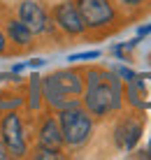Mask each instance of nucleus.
<instances>
[{
	"label": "nucleus",
	"instance_id": "obj_10",
	"mask_svg": "<svg viewBox=\"0 0 151 160\" xmlns=\"http://www.w3.org/2000/svg\"><path fill=\"white\" fill-rule=\"evenodd\" d=\"M19 19L28 26V30L33 35H40V32H47L51 28L49 23V14L44 12V7L35 0H23L19 5Z\"/></svg>",
	"mask_w": 151,
	"mask_h": 160
},
{
	"label": "nucleus",
	"instance_id": "obj_11",
	"mask_svg": "<svg viewBox=\"0 0 151 160\" xmlns=\"http://www.w3.org/2000/svg\"><path fill=\"white\" fill-rule=\"evenodd\" d=\"M37 144L42 148H51V151H60L65 146L63 142V132H60L58 118L56 116H47L40 125V132H37Z\"/></svg>",
	"mask_w": 151,
	"mask_h": 160
},
{
	"label": "nucleus",
	"instance_id": "obj_17",
	"mask_svg": "<svg viewBox=\"0 0 151 160\" xmlns=\"http://www.w3.org/2000/svg\"><path fill=\"white\" fill-rule=\"evenodd\" d=\"M93 58H100V51H84V53H72L68 58L70 63H77V60H93Z\"/></svg>",
	"mask_w": 151,
	"mask_h": 160
},
{
	"label": "nucleus",
	"instance_id": "obj_14",
	"mask_svg": "<svg viewBox=\"0 0 151 160\" xmlns=\"http://www.w3.org/2000/svg\"><path fill=\"white\" fill-rule=\"evenodd\" d=\"M33 158H37V160H56V158H60V151H51V148H37L35 153H33Z\"/></svg>",
	"mask_w": 151,
	"mask_h": 160
},
{
	"label": "nucleus",
	"instance_id": "obj_3",
	"mask_svg": "<svg viewBox=\"0 0 151 160\" xmlns=\"http://www.w3.org/2000/svg\"><path fill=\"white\" fill-rule=\"evenodd\" d=\"M58 125L60 132H63V142L65 146L72 148H79L84 146L93 135V116L86 112V109L79 107H68V109H60L58 112Z\"/></svg>",
	"mask_w": 151,
	"mask_h": 160
},
{
	"label": "nucleus",
	"instance_id": "obj_6",
	"mask_svg": "<svg viewBox=\"0 0 151 160\" xmlns=\"http://www.w3.org/2000/svg\"><path fill=\"white\" fill-rule=\"evenodd\" d=\"M77 9H79L86 28H93V30L107 28L119 16L112 0H77Z\"/></svg>",
	"mask_w": 151,
	"mask_h": 160
},
{
	"label": "nucleus",
	"instance_id": "obj_16",
	"mask_svg": "<svg viewBox=\"0 0 151 160\" xmlns=\"http://www.w3.org/2000/svg\"><path fill=\"white\" fill-rule=\"evenodd\" d=\"M116 2L123 9H142V7H147L149 0H116Z\"/></svg>",
	"mask_w": 151,
	"mask_h": 160
},
{
	"label": "nucleus",
	"instance_id": "obj_2",
	"mask_svg": "<svg viewBox=\"0 0 151 160\" xmlns=\"http://www.w3.org/2000/svg\"><path fill=\"white\" fill-rule=\"evenodd\" d=\"M81 93H84V74L77 70H58V72L42 79V100L54 112L79 107L81 102L77 100V95H81Z\"/></svg>",
	"mask_w": 151,
	"mask_h": 160
},
{
	"label": "nucleus",
	"instance_id": "obj_20",
	"mask_svg": "<svg viewBox=\"0 0 151 160\" xmlns=\"http://www.w3.org/2000/svg\"><path fill=\"white\" fill-rule=\"evenodd\" d=\"M5 51H7V37H5V32L0 30V56H3Z\"/></svg>",
	"mask_w": 151,
	"mask_h": 160
},
{
	"label": "nucleus",
	"instance_id": "obj_12",
	"mask_svg": "<svg viewBox=\"0 0 151 160\" xmlns=\"http://www.w3.org/2000/svg\"><path fill=\"white\" fill-rule=\"evenodd\" d=\"M7 37L16 44V47H28V44L33 42V32L28 30V26L21 19L7 21Z\"/></svg>",
	"mask_w": 151,
	"mask_h": 160
},
{
	"label": "nucleus",
	"instance_id": "obj_13",
	"mask_svg": "<svg viewBox=\"0 0 151 160\" xmlns=\"http://www.w3.org/2000/svg\"><path fill=\"white\" fill-rule=\"evenodd\" d=\"M26 102H28V109L37 112L42 107V77L33 74L26 84Z\"/></svg>",
	"mask_w": 151,
	"mask_h": 160
},
{
	"label": "nucleus",
	"instance_id": "obj_9",
	"mask_svg": "<svg viewBox=\"0 0 151 160\" xmlns=\"http://www.w3.org/2000/svg\"><path fill=\"white\" fill-rule=\"evenodd\" d=\"M54 23L70 37H79L88 30L79 9H77V2H72V0H65V2L54 7Z\"/></svg>",
	"mask_w": 151,
	"mask_h": 160
},
{
	"label": "nucleus",
	"instance_id": "obj_8",
	"mask_svg": "<svg viewBox=\"0 0 151 160\" xmlns=\"http://www.w3.org/2000/svg\"><path fill=\"white\" fill-rule=\"evenodd\" d=\"M26 102V81L16 72L0 74V112L19 109Z\"/></svg>",
	"mask_w": 151,
	"mask_h": 160
},
{
	"label": "nucleus",
	"instance_id": "obj_15",
	"mask_svg": "<svg viewBox=\"0 0 151 160\" xmlns=\"http://www.w3.org/2000/svg\"><path fill=\"white\" fill-rule=\"evenodd\" d=\"M114 72H116V74H119V79H121V81H123V84H126V81H130V79H133V77H135V70H130V68H126V65H116V68H114Z\"/></svg>",
	"mask_w": 151,
	"mask_h": 160
},
{
	"label": "nucleus",
	"instance_id": "obj_22",
	"mask_svg": "<svg viewBox=\"0 0 151 160\" xmlns=\"http://www.w3.org/2000/svg\"><path fill=\"white\" fill-rule=\"evenodd\" d=\"M147 156H149V160H151V137H149V146H147Z\"/></svg>",
	"mask_w": 151,
	"mask_h": 160
},
{
	"label": "nucleus",
	"instance_id": "obj_1",
	"mask_svg": "<svg viewBox=\"0 0 151 160\" xmlns=\"http://www.w3.org/2000/svg\"><path fill=\"white\" fill-rule=\"evenodd\" d=\"M123 107V81L114 70H88L84 77V109L91 116H109Z\"/></svg>",
	"mask_w": 151,
	"mask_h": 160
},
{
	"label": "nucleus",
	"instance_id": "obj_7",
	"mask_svg": "<svg viewBox=\"0 0 151 160\" xmlns=\"http://www.w3.org/2000/svg\"><path fill=\"white\" fill-rule=\"evenodd\" d=\"M123 98L135 112H149L151 109V72H135V77L123 84Z\"/></svg>",
	"mask_w": 151,
	"mask_h": 160
},
{
	"label": "nucleus",
	"instance_id": "obj_4",
	"mask_svg": "<svg viewBox=\"0 0 151 160\" xmlns=\"http://www.w3.org/2000/svg\"><path fill=\"white\" fill-rule=\"evenodd\" d=\"M142 135H144V112L126 114L114 125V144H116V148H121L126 153L135 151Z\"/></svg>",
	"mask_w": 151,
	"mask_h": 160
},
{
	"label": "nucleus",
	"instance_id": "obj_21",
	"mask_svg": "<svg viewBox=\"0 0 151 160\" xmlns=\"http://www.w3.org/2000/svg\"><path fill=\"white\" fill-rule=\"evenodd\" d=\"M23 65H26V68H42L44 60L42 58H35V60H28V63H23Z\"/></svg>",
	"mask_w": 151,
	"mask_h": 160
},
{
	"label": "nucleus",
	"instance_id": "obj_19",
	"mask_svg": "<svg viewBox=\"0 0 151 160\" xmlns=\"http://www.w3.org/2000/svg\"><path fill=\"white\" fill-rule=\"evenodd\" d=\"M7 158H9V151H7V146H5L3 137H0V160H7Z\"/></svg>",
	"mask_w": 151,
	"mask_h": 160
},
{
	"label": "nucleus",
	"instance_id": "obj_5",
	"mask_svg": "<svg viewBox=\"0 0 151 160\" xmlns=\"http://www.w3.org/2000/svg\"><path fill=\"white\" fill-rule=\"evenodd\" d=\"M0 137H3V142H5V146H7L12 158H23L28 153L23 123H21V116L16 114V109L5 112V116L0 118Z\"/></svg>",
	"mask_w": 151,
	"mask_h": 160
},
{
	"label": "nucleus",
	"instance_id": "obj_18",
	"mask_svg": "<svg viewBox=\"0 0 151 160\" xmlns=\"http://www.w3.org/2000/svg\"><path fill=\"white\" fill-rule=\"evenodd\" d=\"M147 35H151V21L147 26H139V30H137V37L142 40V37H147Z\"/></svg>",
	"mask_w": 151,
	"mask_h": 160
}]
</instances>
